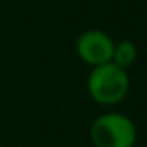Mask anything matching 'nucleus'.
I'll use <instances>...</instances> for the list:
<instances>
[{"label": "nucleus", "instance_id": "obj_1", "mask_svg": "<svg viewBox=\"0 0 147 147\" xmlns=\"http://www.w3.org/2000/svg\"><path fill=\"white\" fill-rule=\"evenodd\" d=\"M90 97L102 106H113L121 102L130 90V78L126 69L118 67L113 62L95 66L87 82Z\"/></svg>", "mask_w": 147, "mask_h": 147}, {"label": "nucleus", "instance_id": "obj_2", "mask_svg": "<svg viewBox=\"0 0 147 147\" xmlns=\"http://www.w3.org/2000/svg\"><path fill=\"white\" fill-rule=\"evenodd\" d=\"M90 140L95 147H133L137 142V126L121 113H106L94 119Z\"/></svg>", "mask_w": 147, "mask_h": 147}, {"label": "nucleus", "instance_id": "obj_4", "mask_svg": "<svg viewBox=\"0 0 147 147\" xmlns=\"http://www.w3.org/2000/svg\"><path fill=\"white\" fill-rule=\"evenodd\" d=\"M137 45L133 42H119L118 45H114V52H113V64H116L121 69H128L135 61H137Z\"/></svg>", "mask_w": 147, "mask_h": 147}, {"label": "nucleus", "instance_id": "obj_3", "mask_svg": "<svg viewBox=\"0 0 147 147\" xmlns=\"http://www.w3.org/2000/svg\"><path fill=\"white\" fill-rule=\"evenodd\" d=\"M114 43L111 36L100 30H88L83 31L76 38V54L78 57L90 64L92 67L102 66L113 61Z\"/></svg>", "mask_w": 147, "mask_h": 147}]
</instances>
